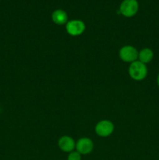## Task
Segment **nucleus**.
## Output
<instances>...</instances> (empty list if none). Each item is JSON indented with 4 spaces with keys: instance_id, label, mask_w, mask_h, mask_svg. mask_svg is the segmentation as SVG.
Wrapping results in <instances>:
<instances>
[{
    "instance_id": "obj_4",
    "label": "nucleus",
    "mask_w": 159,
    "mask_h": 160,
    "mask_svg": "<svg viewBox=\"0 0 159 160\" xmlns=\"http://www.w3.org/2000/svg\"><path fill=\"white\" fill-rule=\"evenodd\" d=\"M67 33L71 36H79L84 32L86 29L85 23L80 20H73L68 21L65 26Z\"/></svg>"
},
{
    "instance_id": "obj_7",
    "label": "nucleus",
    "mask_w": 159,
    "mask_h": 160,
    "mask_svg": "<svg viewBox=\"0 0 159 160\" xmlns=\"http://www.w3.org/2000/svg\"><path fill=\"white\" fill-rule=\"evenodd\" d=\"M59 148L65 152H71L76 148V142L70 136H62L58 142Z\"/></svg>"
},
{
    "instance_id": "obj_10",
    "label": "nucleus",
    "mask_w": 159,
    "mask_h": 160,
    "mask_svg": "<svg viewBox=\"0 0 159 160\" xmlns=\"http://www.w3.org/2000/svg\"><path fill=\"white\" fill-rule=\"evenodd\" d=\"M67 160H81V155L78 152H71L69 154Z\"/></svg>"
},
{
    "instance_id": "obj_12",
    "label": "nucleus",
    "mask_w": 159,
    "mask_h": 160,
    "mask_svg": "<svg viewBox=\"0 0 159 160\" xmlns=\"http://www.w3.org/2000/svg\"><path fill=\"white\" fill-rule=\"evenodd\" d=\"M0 112H1V109H0Z\"/></svg>"
},
{
    "instance_id": "obj_5",
    "label": "nucleus",
    "mask_w": 159,
    "mask_h": 160,
    "mask_svg": "<svg viewBox=\"0 0 159 160\" xmlns=\"http://www.w3.org/2000/svg\"><path fill=\"white\" fill-rule=\"evenodd\" d=\"M114 128V124L110 120H101L97 123L95 127V132L100 137H108L113 133Z\"/></svg>"
},
{
    "instance_id": "obj_11",
    "label": "nucleus",
    "mask_w": 159,
    "mask_h": 160,
    "mask_svg": "<svg viewBox=\"0 0 159 160\" xmlns=\"http://www.w3.org/2000/svg\"><path fill=\"white\" fill-rule=\"evenodd\" d=\"M157 84L159 87V74L157 75Z\"/></svg>"
},
{
    "instance_id": "obj_2",
    "label": "nucleus",
    "mask_w": 159,
    "mask_h": 160,
    "mask_svg": "<svg viewBox=\"0 0 159 160\" xmlns=\"http://www.w3.org/2000/svg\"><path fill=\"white\" fill-rule=\"evenodd\" d=\"M139 9V4L137 0H124L121 3L118 13L126 17H132L137 14Z\"/></svg>"
},
{
    "instance_id": "obj_9",
    "label": "nucleus",
    "mask_w": 159,
    "mask_h": 160,
    "mask_svg": "<svg viewBox=\"0 0 159 160\" xmlns=\"http://www.w3.org/2000/svg\"><path fill=\"white\" fill-rule=\"evenodd\" d=\"M154 58V52L149 48H144L138 53L139 61L143 63H149Z\"/></svg>"
},
{
    "instance_id": "obj_6",
    "label": "nucleus",
    "mask_w": 159,
    "mask_h": 160,
    "mask_svg": "<svg viewBox=\"0 0 159 160\" xmlns=\"http://www.w3.org/2000/svg\"><path fill=\"white\" fill-rule=\"evenodd\" d=\"M76 152L80 155L90 154L94 148V143L88 138H82L76 143Z\"/></svg>"
},
{
    "instance_id": "obj_1",
    "label": "nucleus",
    "mask_w": 159,
    "mask_h": 160,
    "mask_svg": "<svg viewBox=\"0 0 159 160\" xmlns=\"http://www.w3.org/2000/svg\"><path fill=\"white\" fill-rule=\"evenodd\" d=\"M129 74L134 81H143L147 75V68L146 64L140 62L139 60L131 62L129 67Z\"/></svg>"
},
{
    "instance_id": "obj_3",
    "label": "nucleus",
    "mask_w": 159,
    "mask_h": 160,
    "mask_svg": "<svg viewBox=\"0 0 159 160\" xmlns=\"http://www.w3.org/2000/svg\"><path fill=\"white\" fill-rule=\"evenodd\" d=\"M138 52L137 48L131 45H126L119 50V57L123 62H132L137 61L138 58Z\"/></svg>"
},
{
    "instance_id": "obj_8",
    "label": "nucleus",
    "mask_w": 159,
    "mask_h": 160,
    "mask_svg": "<svg viewBox=\"0 0 159 160\" xmlns=\"http://www.w3.org/2000/svg\"><path fill=\"white\" fill-rule=\"evenodd\" d=\"M51 19H52V21L57 25H63L67 23L68 15L62 9H56L52 12Z\"/></svg>"
}]
</instances>
